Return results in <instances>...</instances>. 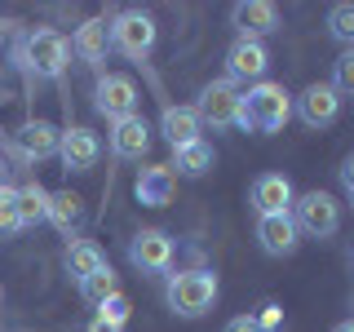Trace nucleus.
Segmentation results:
<instances>
[{
	"label": "nucleus",
	"instance_id": "obj_7",
	"mask_svg": "<svg viewBox=\"0 0 354 332\" xmlns=\"http://www.w3.org/2000/svg\"><path fill=\"white\" fill-rule=\"evenodd\" d=\"M93 107H97V116H106L111 124H120V120L138 116V84L120 71H106L93 89Z\"/></svg>",
	"mask_w": 354,
	"mask_h": 332
},
{
	"label": "nucleus",
	"instance_id": "obj_11",
	"mask_svg": "<svg viewBox=\"0 0 354 332\" xmlns=\"http://www.w3.org/2000/svg\"><path fill=\"white\" fill-rule=\"evenodd\" d=\"M230 27L239 40H266L270 31H279V9L270 0H239L230 9Z\"/></svg>",
	"mask_w": 354,
	"mask_h": 332
},
{
	"label": "nucleus",
	"instance_id": "obj_14",
	"mask_svg": "<svg viewBox=\"0 0 354 332\" xmlns=\"http://www.w3.org/2000/svg\"><path fill=\"white\" fill-rule=\"evenodd\" d=\"M292 182H288L283 173H261L257 182H252V191H248V204L257 208V217H270V213H292Z\"/></svg>",
	"mask_w": 354,
	"mask_h": 332
},
{
	"label": "nucleus",
	"instance_id": "obj_13",
	"mask_svg": "<svg viewBox=\"0 0 354 332\" xmlns=\"http://www.w3.org/2000/svg\"><path fill=\"white\" fill-rule=\"evenodd\" d=\"M266 71H270V49H266L261 40H235L226 53V75L230 80H266Z\"/></svg>",
	"mask_w": 354,
	"mask_h": 332
},
{
	"label": "nucleus",
	"instance_id": "obj_5",
	"mask_svg": "<svg viewBox=\"0 0 354 332\" xmlns=\"http://www.w3.org/2000/svg\"><path fill=\"white\" fill-rule=\"evenodd\" d=\"M292 221L310 239H332L341 230V204L328 191H306L292 199Z\"/></svg>",
	"mask_w": 354,
	"mask_h": 332
},
{
	"label": "nucleus",
	"instance_id": "obj_33",
	"mask_svg": "<svg viewBox=\"0 0 354 332\" xmlns=\"http://www.w3.org/2000/svg\"><path fill=\"white\" fill-rule=\"evenodd\" d=\"M332 332H354V319H346V324H337Z\"/></svg>",
	"mask_w": 354,
	"mask_h": 332
},
{
	"label": "nucleus",
	"instance_id": "obj_2",
	"mask_svg": "<svg viewBox=\"0 0 354 332\" xmlns=\"http://www.w3.org/2000/svg\"><path fill=\"white\" fill-rule=\"evenodd\" d=\"M14 62L36 80H62L66 62H71V40L53 27H31L14 40Z\"/></svg>",
	"mask_w": 354,
	"mask_h": 332
},
{
	"label": "nucleus",
	"instance_id": "obj_35",
	"mask_svg": "<svg viewBox=\"0 0 354 332\" xmlns=\"http://www.w3.org/2000/svg\"><path fill=\"white\" fill-rule=\"evenodd\" d=\"M5 31H9V27H5V22H0V40H5Z\"/></svg>",
	"mask_w": 354,
	"mask_h": 332
},
{
	"label": "nucleus",
	"instance_id": "obj_17",
	"mask_svg": "<svg viewBox=\"0 0 354 332\" xmlns=\"http://www.w3.org/2000/svg\"><path fill=\"white\" fill-rule=\"evenodd\" d=\"M151 151V124L142 116H129L120 124H111V155L115 160H142Z\"/></svg>",
	"mask_w": 354,
	"mask_h": 332
},
{
	"label": "nucleus",
	"instance_id": "obj_34",
	"mask_svg": "<svg viewBox=\"0 0 354 332\" xmlns=\"http://www.w3.org/2000/svg\"><path fill=\"white\" fill-rule=\"evenodd\" d=\"M5 177H9V169H5V160H0V186H5Z\"/></svg>",
	"mask_w": 354,
	"mask_h": 332
},
{
	"label": "nucleus",
	"instance_id": "obj_24",
	"mask_svg": "<svg viewBox=\"0 0 354 332\" xmlns=\"http://www.w3.org/2000/svg\"><path fill=\"white\" fill-rule=\"evenodd\" d=\"M115 293H120V275L111 270V266H102L97 275H88V279L80 284V297H84L88 306H102L106 297H115Z\"/></svg>",
	"mask_w": 354,
	"mask_h": 332
},
{
	"label": "nucleus",
	"instance_id": "obj_15",
	"mask_svg": "<svg viewBox=\"0 0 354 332\" xmlns=\"http://www.w3.org/2000/svg\"><path fill=\"white\" fill-rule=\"evenodd\" d=\"M292 111L301 116V124L328 129L332 120H337V111H341V93L332 84H310L301 98H292Z\"/></svg>",
	"mask_w": 354,
	"mask_h": 332
},
{
	"label": "nucleus",
	"instance_id": "obj_10",
	"mask_svg": "<svg viewBox=\"0 0 354 332\" xmlns=\"http://www.w3.org/2000/svg\"><path fill=\"white\" fill-rule=\"evenodd\" d=\"M58 142H62L58 124H49V120H27V124L14 133V155L22 164H36V160L58 155Z\"/></svg>",
	"mask_w": 354,
	"mask_h": 332
},
{
	"label": "nucleus",
	"instance_id": "obj_27",
	"mask_svg": "<svg viewBox=\"0 0 354 332\" xmlns=\"http://www.w3.org/2000/svg\"><path fill=\"white\" fill-rule=\"evenodd\" d=\"M337 93H354V49H346L337 62H332V80H328Z\"/></svg>",
	"mask_w": 354,
	"mask_h": 332
},
{
	"label": "nucleus",
	"instance_id": "obj_21",
	"mask_svg": "<svg viewBox=\"0 0 354 332\" xmlns=\"http://www.w3.org/2000/svg\"><path fill=\"white\" fill-rule=\"evenodd\" d=\"M213 160H217V155H213V142L199 138V142H191V147H177L173 151V164H169V169H173V177H204L208 169H213Z\"/></svg>",
	"mask_w": 354,
	"mask_h": 332
},
{
	"label": "nucleus",
	"instance_id": "obj_32",
	"mask_svg": "<svg viewBox=\"0 0 354 332\" xmlns=\"http://www.w3.org/2000/svg\"><path fill=\"white\" fill-rule=\"evenodd\" d=\"M84 332H124L120 324H111V319H102V315H93V324H88Z\"/></svg>",
	"mask_w": 354,
	"mask_h": 332
},
{
	"label": "nucleus",
	"instance_id": "obj_38",
	"mask_svg": "<svg viewBox=\"0 0 354 332\" xmlns=\"http://www.w3.org/2000/svg\"><path fill=\"white\" fill-rule=\"evenodd\" d=\"M350 199H354V195H350Z\"/></svg>",
	"mask_w": 354,
	"mask_h": 332
},
{
	"label": "nucleus",
	"instance_id": "obj_3",
	"mask_svg": "<svg viewBox=\"0 0 354 332\" xmlns=\"http://www.w3.org/2000/svg\"><path fill=\"white\" fill-rule=\"evenodd\" d=\"M217 275L213 270H177L164 284V302L177 319H204L217 306Z\"/></svg>",
	"mask_w": 354,
	"mask_h": 332
},
{
	"label": "nucleus",
	"instance_id": "obj_23",
	"mask_svg": "<svg viewBox=\"0 0 354 332\" xmlns=\"http://www.w3.org/2000/svg\"><path fill=\"white\" fill-rule=\"evenodd\" d=\"M18 221H22V230L49 221V191H44L40 182H22L18 186Z\"/></svg>",
	"mask_w": 354,
	"mask_h": 332
},
{
	"label": "nucleus",
	"instance_id": "obj_4",
	"mask_svg": "<svg viewBox=\"0 0 354 332\" xmlns=\"http://www.w3.org/2000/svg\"><path fill=\"white\" fill-rule=\"evenodd\" d=\"M155 18L142 14V9H124V14L111 18V49L124 53L129 62H147L155 49Z\"/></svg>",
	"mask_w": 354,
	"mask_h": 332
},
{
	"label": "nucleus",
	"instance_id": "obj_22",
	"mask_svg": "<svg viewBox=\"0 0 354 332\" xmlns=\"http://www.w3.org/2000/svg\"><path fill=\"white\" fill-rule=\"evenodd\" d=\"M49 221L62 230V235H75L84 221V199L75 191H53L49 195Z\"/></svg>",
	"mask_w": 354,
	"mask_h": 332
},
{
	"label": "nucleus",
	"instance_id": "obj_29",
	"mask_svg": "<svg viewBox=\"0 0 354 332\" xmlns=\"http://www.w3.org/2000/svg\"><path fill=\"white\" fill-rule=\"evenodd\" d=\"M252 319H257V328H261V332H279V328H283V306L266 302V306H261V315H252Z\"/></svg>",
	"mask_w": 354,
	"mask_h": 332
},
{
	"label": "nucleus",
	"instance_id": "obj_9",
	"mask_svg": "<svg viewBox=\"0 0 354 332\" xmlns=\"http://www.w3.org/2000/svg\"><path fill=\"white\" fill-rule=\"evenodd\" d=\"M58 160H62V169H66V173H88L97 160H102V142H97V133H93V129L71 124V129H62Z\"/></svg>",
	"mask_w": 354,
	"mask_h": 332
},
{
	"label": "nucleus",
	"instance_id": "obj_28",
	"mask_svg": "<svg viewBox=\"0 0 354 332\" xmlns=\"http://www.w3.org/2000/svg\"><path fill=\"white\" fill-rule=\"evenodd\" d=\"M129 297L124 293H115V297H106V302L102 306H97V315H102V319H111V324H120V328H124V319H129Z\"/></svg>",
	"mask_w": 354,
	"mask_h": 332
},
{
	"label": "nucleus",
	"instance_id": "obj_20",
	"mask_svg": "<svg viewBox=\"0 0 354 332\" xmlns=\"http://www.w3.org/2000/svg\"><path fill=\"white\" fill-rule=\"evenodd\" d=\"M102 266H106V252L97 248L93 239H71V243H66V252H62V270L71 275L75 284H84L88 275H97Z\"/></svg>",
	"mask_w": 354,
	"mask_h": 332
},
{
	"label": "nucleus",
	"instance_id": "obj_16",
	"mask_svg": "<svg viewBox=\"0 0 354 332\" xmlns=\"http://www.w3.org/2000/svg\"><path fill=\"white\" fill-rule=\"evenodd\" d=\"M177 191V177L169 164H147V169H138V182H133V195H138V204L147 208H164Z\"/></svg>",
	"mask_w": 354,
	"mask_h": 332
},
{
	"label": "nucleus",
	"instance_id": "obj_30",
	"mask_svg": "<svg viewBox=\"0 0 354 332\" xmlns=\"http://www.w3.org/2000/svg\"><path fill=\"white\" fill-rule=\"evenodd\" d=\"M221 332H261V328H257V319H252V315H235Z\"/></svg>",
	"mask_w": 354,
	"mask_h": 332
},
{
	"label": "nucleus",
	"instance_id": "obj_6",
	"mask_svg": "<svg viewBox=\"0 0 354 332\" xmlns=\"http://www.w3.org/2000/svg\"><path fill=\"white\" fill-rule=\"evenodd\" d=\"M239 93L243 89L230 80V75H221V80L213 84H204L199 89V102H195V116H199V124L204 129H235V116H239Z\"/></svg>",
	"mask_w": 354,
	"mask_h": 332
},
{
	"label": "nucleus",
	"instance_id": "obj_36",
	"mask_svg": "<svg viewBox=\"0 0 354 332\" xmlns=\"http://www.w3.org/2000/svg\"><path fill=\"white\" fill-rule=\"evenodd\" d=\"M0 302H5V288H0Z\"/></svg>",
	"mask_w": 354,
	"mask_h": 332
},
{
	"label": "nucleus",
	"instance_id": "obj_37",
	"mask_svg": "<svg viewBox=\"0 0 354 332\" xmlns=\"http://www.w3.org/2000/svg\"><path fill=\"white\" fill-rule=\"evenodd\" d=\"M350 306H354V293H350Z\"/></svg>",
	"mask_w": 354,
	"mask_h": 332
},
{
	"label": "nucleus",
	"instance_id": "obj_18",
	"mask_svg": "<svg viewBox=\"0 0 354 332\" xmlns=\"http://www.w3.org/2000/svg\"><path fill=\"white\" fill-rule=\"evenodd\" d=\"M71 53L80 62H102L106 53H111V22L106 18H88L75 27V36H71Z\"/></svg>",
	"mask_w": 354,
	"mask_h": 332
},
{
	"label": "nucleus",
	"instance_id": "obj_19",
	"mask_svg": "<svg viewBox=\"0 0 354 332\" xmlns=\"http://www.w3.org/2000/svg\"><path fill=\"white\" fill-rule=\"evenodd\" d=\"M160 133L164 142L177 151V147H191V142H199V133H204V124H199L195 107H164L160 116Z\"/></svg>",
	"mask_w": 354,
	"mask_h": 332
},
{
	"label": "nucleus",
	"instance_id": "obj_1",
	"mask_svg": "<svg viewBox=\"0 0 354 332\" xmlns=\"http://www.w3.org/2000/svg\"><path fill=\"white\" fill-rule=\"evenodd\" d=\"M292 120V93L274 80H257L239 93V116L235 129L243 133H279Z\"/></svg>",
	"mask_w": 354,
	"mask_h": 332
},
{
	"label": "nucleus",
	"instance_id": "obj_8",
	"mask_svg": "<svg viewBox=\"0 0 354 332\" xmlns=\"http://www.w3.org/2000/svg\"><path fill=\"white\" fill-rule=\"evenodd\" d=\"M173 239L164 235V230H138V235L129 239V261H133V270H142V275H164L173 266Z\"/></svg>",
	"mask_w": 354,
	"mask_h": 332
},
{
	"label": "nucleus",
	"instance_id": "obj_25",
	"mask_svg": "<svg viewBox=\"0 0 354 332\" xmlns=\"http://www.w3.org/2000/svg\"><path fill=\"white\" fill-rule=\"evenodd\" d=\"M328 36L354 49V0H341V5L328 9Z\"/></svg>",
	"mask_w": 354,
	"mask_h": 332
},
{
	"label": "nucleus",
	"instance_id": "obj_12",
	"mask_svg": "<svg viewBox=\"0 0 354 332\" xmlns=\"http://www.w3.org/2000/svg\"><path fill=\"white\" fill-rule=\"evenodd\" d=\"M257 243L266 257H292L301 248V230H297L292 213H270V217H257Z\"/></svg>",
	"mask_w": 354,
	"mask_h": 332
},
{
	"label": "nucleus",
	"instance_id": "obj_26",
	"mask_svg": "<svg viewBox=\"0 0 354 332\" xmlns=\"http://www.w3.org/2000/svg\"><path fill=\"white\" fill-rule=\"evenodd\" d=\"M18 230V186H0V239H14Z\"/></svg>",
	"mask_w": 354,
	"mask_h": 332
},
{
	"label": "nucleus",
	"instance_id": "obj_31",
	"mask_svg": "<svg viewBox=\"0 0 354 332\" xmlns=\"http://www.w3.org/2000/svg\"><path fill=\"white\" fill-rule=\"evenodd\" d=\"M337 173H341V186H346V191L354 195V155H346V160H341V169H337Z\"/></svg>",
	"mask_w": 354,
	"mask_h": 332
}]
</instances>
